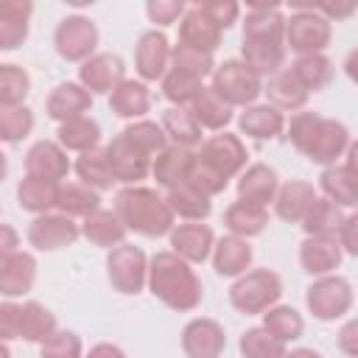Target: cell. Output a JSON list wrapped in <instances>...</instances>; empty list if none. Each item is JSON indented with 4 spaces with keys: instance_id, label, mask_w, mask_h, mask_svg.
I'll return each mask as SVG.
<instances>
[{
    "instance_id": "1",
    "label": "cell",
    "mask_w": 358,
    "mask_h": 358,
    "mask_svg": "<svg viewBox=\"0 0 358 358\" xmlns=\"http://www.w3.org/2000/svg\"><path fill=\"white\" fill-rule=\"evenodd\" d=\"M145 285L162 305H168L171 310H179V313L196 310L201 305V296H204L201 280L193 271V266L185 263L182 257H176L171 249L157 252L148 260Z\"/></svg>"
},
{
    "instance_id": "2",
    "label": "cell",
    "mask_w": 358,
    "mask_h": 358,
    "mask_svg": "<svg viewBox=\"0 0 358 358\" xmlns=\"http://www.w3.org/2000/svg\"><path fill=\"white\" fill-rule=\"evenodd\" d=\"M112 213L120 218L126 232H137L145 238H162L173 229V213L154 187L126 185L115 193Z\"/></svg>"
},
{
    "instance_id": "3",
    "label": "cell",
    "mask_w": 358,
    "mask_h": 358,
    "mask_svg": "<svg viewBox=\"0 0 358 358\" xmlns=\"http://www.w3.org/2000/svg\"><path fill=\"white\" fill-rule=\"evenodd\" d=\"M282 296V280L271 268H249L229 285V302L235 310L255 316L277 305Z\"/></svg>"
},
{
    "instance_id": "4",
    "label": "cell",
    "mask_w": 358,
    "mask_h": 358,
    "mask_svg": "<svg viewBox=\"0 0 358 358\" xmlns=\"http://www.w3.org/2000/svg\"><path fill=\"white\" fill-rule=\"evenodd\" d=\"M227 106H252L263 95V78L255 76L241 59H227L215 64L207 84Z\"/></svg>"
},
{
    "instance_id": "5",
    "label": "cell",
    "mask_w": 358,
    "mask_h": 358,
    "mask_svg": "<svg viewBox=\"0 0 358 358\" xmlns=\"http://www.w3.org/2000/svg\"><path fill=\"white\" fill-rule=\"evenodd\" d=\"M352 282L341 274H324L316 277L305 291V305L319 322H336L350 313L352 308Z\"/></svg>"
},
{
    "instance_id": "6",
    "label": "cell",
    "mask_w": 358,
    "mask_h": 358,
    "mask_svg": "<svg viewBox=\"0 0 358 358\" xmlns=\"http://www.w3.org/2000/svg\"><path fill=\"white\" fill-rule=\"evenodd\" d=\"M333 39V25L316 8H299L285 20L282 45L291 48L296 56L305 53H324Z\"/></svg>"
},
{
    "instance_id": "7",
    "label": "cell",
    "mask_w": 358,
    "mask_h": 358,
    "mask_svg": "<svg viewBox=\"0 0 358 358\" xmlns=\"http://www.w3.org/2000/svg\"><path fill=\"white\" fill-rule=\"evenodd\" d=\"M106 277L117 294H140L148 277V257L134 243H120L106 255Z\"/></svg>"
},
{
    "instance_id": "8",
    "label": "cell",
    "mask_w": 358,
    "mask_h": 358,
    "mask_svg": "<svg viewBox=\"0 0 358 358\" xmlns=\"http://www.w3.org/2000/svg\"><path fill=\"white\" fill-rule=\"evenodd\" d=\"M53 48L64 62H87L98 48V25L84 14L64 17L53 31Z\"/></svg>"
},
{
    "instance_id": "9",
    "label": "cell",
    "mask_w": 358,
    "mask_h": 358,
    "mask_svg": "<svg viewBox=\"0 0 358 358\" xmlns=\"http://www.w3.org/2000/svg\"><path fill=\"white\" fill-rule=\"evenodd\" d=\"M196 157L213 168L218 176H224L227 182L232 176H238L243 168H246V145L238 134H229V131H218L207 140H201V148L196 151Z\"/></svg>"
},
{
    "instance_id": "10",
    "label": "cell",
    "mask_w": 358,
    "mask_h": 358,
    "mask_svg": "<svg viewBox=\"0 0 358 358\" xmlns=\"http://www.w3.org/2000/svg\"><path fill=\"white\" fill-rule=\"evenodd\" d=\"M344 154H347V162L327 165V168L319 173V190L324 193L327 201L338 204L341 210H350V207H355V201H358V168H355L358 145L350 143V148H347Z\"/></svg>"
},
{
    "instance_id": "11",
    "label": "cell",
    "mask_w": 358,
    "mask_h": 358,
    "mask_svg": "<svg viewBox=\"0 0 358 358\" xmlns=\"http://www.w3.org/2000/svg\"><path fill=\"white\" fill-rule=\"evenodd\" d=\"M25 238L36 252H59L64 246H73L81 238V229L73 218L62 213H42V215H34Z\"/></svg>"
},
{
    "instance_id": "12",
    "label": "cell",
    "mask_w": 358,
    "mask_h": 358,
    "mask_svg": "<svg viewBox=\"0 0 358 358\" xmlns=\"http://www.w3.org/2000/svg\"><path fill=\"white\" fill-rule=\"evenodd\" d=\"M126 78V62L117 53H92L78 67V84L90 95H109Z\"/></svg>"
},
{
    "instance_id": "13",
    "label": "cell",
    "mask_w": 358,
    "mask_h": 358,
    "mask_svg": "<svg viewBox=\"0 0 358 358\" xmlns=\"http://www.w3.org/2000/svg\"><path fill=\"white\" fill-rule=\"evenodd\" d=\"M171 67V42L162 31L151 28L145 34H140L137 45H134V70L140 76V81H159Z\"/></svg>"
},
{
    "instance_id": "14",
    "label": "cell",
    "mask_w": 358,
    "mask_h": 358,
    "mask_svg": "<svg viewBox=\"0 0 358 358\" xmlns=\"http://www.w3.org/2000/svg\"><path fill=\"white\" fill-rule=\"evenodd\" d=\"M182 350L187 358H221L227 350V333L215 319L196 316L182 327Z\"/></svg>"
},
{
    "instance_id": "15",
    "label": "cell",
    "mask_w": 358,
    "mask_h": 358,
    "mask_svg": "<svg viewBox=\"0 0 358 358\" xmlns=\"http://www.w3.org/2000/svg\"><path fill=\"white\" fill-rule=\"evenodd\" d=\"M103 151H106L112 179L120 185H137L140 179H145L151 173V159L143 151H137L123 134L112 137V143L103 145Z\"/></svg>"
},
{
    "instance_id": "16",
    "label": "cell",
    "mask_w": 358,
    "mask_h": 358,
    "mask_svg": "<svg viewBox=\"0 0 358 358\" xmlns=\"http://www.w3.org/2000/svg\"><path fill=\"white\" fill-rule=\"evenodd\" d=\"M350 129L341 123V120H336V117H322L319 120V126H316V134H313V140H310V145L305 148V157L310 159V162H319V165H336L341 157H344V151L350 148Z\"/></svg>"
},
{
    "instance_id": "17",
    "label": "cell",
    "mask_w": 358,
    "mask_h": 358,
    "mask_svg": "<svg viewBox=\"0 0 358 358\" xmlns=\"http://www.w3.org/2000/svg\"><path fill=\"white\" fill-rule=\"evenodd\" d=\"M171 238V252L176 257H182L185 263H204L213 252L215 243V232L201 224V221H190V224H173V229L168 232Z\"/></svg>"
},
{
    "instance_id": "18",
    "label": "cell",
    "mask_w": 358,
    "mask_h": 358,
    "mask_svg": "<svg viewBox=\"0 0 358 358\" xmlns=\"http://www.w3.org/2000/svg\"><path fill=\"white\" fill-rule=\"evenodd\" d=\"M70 159L67 151L53 143V140H39L28 148L25 154V176H36V179H48V182H62L70 173Z\"/></svg>"
},
{
    "instance_id": "19",
    "label": "cell",
    "mask_w": 358,
    "mask_h": 358,
    "mask_svg": "<svg viewBox=\"0 0 358 358\" xmlns=\"http://www.w3.org/2000/svg\"><path fill=\"white\" fill-rule=\"evenodd\" d=\"M341 246L336 238L327 235H305V241L299 243V266L310 274V277H324L333 274L341 266Z\"/></svg>"
},
{
    "instance_id": "20",
    "label": "cell",
    "mask_w": 358,
    "mask_h": 358,
    "mask_svg": "<svg viewBox=\"0 0 358 358\" xmlns=\"http://www.w3.org/2000/svg\"><path fill=\"white\" fill-rule=\"evenodd\" d=\"M280 182H277V171L266 162H252L249 168L241 171L238 176V201H246V204H257V207H266L268 201H274V193H277Z\"/></svg>"
},
{
    "instance_id": "21",
    "label": "cell",
    "mask_w": 358,
    "mask_h": 358,
    "mask_svg": "<svg viewBox=\"0 0 358 358\" xmlns=\"http://www.w3.org/2000/svg\"><path fill=\"white\" fill-rule=\"evenodd\" d=\"M319 199L316 187L305 179H291L282 187H277L274 193V213L277 218L288 221V224H302V218L308 215V210L313 207V201Z\"/></svg>"
},
{
    "instance_id": "22",
    "label": "cell",
    "mask_w": 358,
    "mask_h": 358,
    "mask_svg": "<svg viewBox=\"0 0 358 358\" xmlns=\"http://www.w3.org/2000/svg\"><path fill=\"white\" fill-rule=\"evenodd\" d=\"M213 268L218 277H241L243 271H249L252 266V246L246 238H238V235H224L213 243Z\"/></svg>"
},
{
    "instance_id": "23",
    "label": "cell",
    "mask_w": 358,
    "mask_h": 358,
    "mask_svg": "<svg viewBox=\"0 0 358 358\" xmlns=\"http://www.w3.org/2000/svg\"><path fill=\"white\" fill-rule=\"evenodd\" d=\"M36 282V257L31 252H14L0 263V294L6 299L25 296Z\"/></svg>"
},
{
    "instance_id": "24",
    "label": "cell",
    "mask_w": 358,
    "mask_h": 358,
    "mask_svg": "<svg viewBox=\"0 0 358 358\" xmlns=\"http://www.w3.org/2000/svg\"><path fill=\"white\" fill-rule=\"evenodd\" d=\"M31 14V0H0V50H17L28 39Z\"/></svg>"
},
{
    "instance_id": "25",
    "label": "cell",
    "mask_w": 358,
    "mask_h": 358,
    "mask_svg": "<svg viewBox=\"0 0 358 358\" xmlns=\"http://www.w3.org/2000/svg\"><path fill=\"white\" fill-rule=\"evenodd\" d=\"M92 106V95L78 84V81H62L45 101V112L48 117L64 123L70 117H81L87 115Z\"/></svg>"
},
{
    "instance_id": "26",
    "label": "cell",
    "mask_w": 358,
    "mask_h": 358,
    "mask_svg": "<svg viewBox=\"0 0 358 358\" xmlns=\"http://www.w3.org/2000/svg\"><path fill=\"white\" fill-rule=\"evenodd\" d=\"M238 129L241 134L252 137V140H277L285 129V115L268 103H252L241 112L238 117Z\"/></svg>"
},
{
    "instance_id": "27",
    "label": "cell",
    "mask_w": 358,
    "mask_h": 358,
    "mask_svg": "<svg viewBox=\"0 0 358 358\" xmlns=\"http://www.w3.org/2000/svg\"><path fill=\"white\" fill-rule=\"evenodd\" d=\"M193 162V151L190 148H179V145H165L154 159H151V176L157 179L159 187L173 190L179 185H185L187 179V168Z\"/></svg>"
},
{
    "instance_id": "28",
    "label": "cell",
    "mask_w": 358,
    "mask_h": 358,
    "mask_svg": "<svg viewBox=\"0 0 358 358\" xmlns=\"http://www.w3.org/2000/svg\"><path fill=\"white\" fill-rule=\"evenodd\" d=\"M151 106V92L143 81L123 78L112 92H109V109L123 117V120H143V115Z\"/></svg>"
},
{
    "instance_id": "29",
    "label": "cell",
    "mask_w": 358,
    "mask_h": 358,
    "mask_svg": "<svg viewBox=\"0 0 358 358\" xmlns=\"http://www.w3.org/2000/svg\"><path fill=\"white\" fill-rule=\"evenodd\" d=\"M78 229L92 246H101V249H115L126 241V227L120 224V218L112 210H103V207L90 213L87 218H81Z\"/></svg>"
},
{
    "instance_id": "30",
    "label": "cell",
    "mask_w": 358,
    "mask_h": 358,
    "mask_svg": "<svg viewBox=\"0 0 358 358\" xmlns=\"http://www.w3.org/2000/svg\"><path fill=\"white\" fill-rule=\"evenodd\" d=\"M285 17L280 6H249L243 17V39L255 42H282Z\"/></svg>"
},
{
    "instance_id": "31",
    "label": "cell",
    "mask_w": 358,
    "mask_h": 358,
    "mask_svg": "<svg viewBox=\"0 0 358 358\" xmlns=\"http://www.w3.org/2000/svg\"><path fill=\"white\" fill-rule=\"evenodd\" d=\"M221 42V31L193 6V8H185V14L179 17V45H187V48H196V50H204V53H213Z\"/></svg>"
},
{
    "instance_id": "32",
    "label": "cell",
    "mask_w": 358,
    "mask_h": 358,
    "mask_svg": "<svg viewBox=\"0 0 358 358\" xmlns=\"http://www.w3.org/2000/svg\"><path fill=\"white\" fill-rule=\"evenodd\" d=\"M190 115L196 117V123L210 131H227V126L232 123V106H227L207 84H201V90L196 92V98L190 101Z\"/></svg>"
},
{
    "instance_id": "33",
    "label": "cell",
    "mask_w": 358,
    "mask_h": 358,
    "mask_svg": "<svg viewBox=\"0 0 358 358\" xmlns=\"http://www.w3.org/2000/svg\"><path fill=\"white\" fill-rule=\"evenodd\" d=\"M241 62L255 73V76H274L282 70L285 62V45L282 42H255L243 39L241 45Z\"/></svg>"
},
{
    "instance_id": "34",
    "label": "cell",
    "mask_w": 358,
    "mask_h": 358,
    "mask_svg": "<svg viewBox=\"0 0 358 358\" xmlns=\"http://www.w3.org/2000/svg\"><path fill=\"white\" fill-rule=\"evenodd\" d=\"M159 126L165 131V140H171V145L190 148V151L196 145H201V126L196 123V117L190 115L187 106H171V109H165Z\"/></svg>"
},
{
    "instance_id": "35",
    "label": "cell",
    "mask_w": 358,
    "mask_h": 358,
    "mask_svg": "<svg viewBox=\"0 0 358 358\" xmlns=\"http://www.w3.org/2000/svg\"><path fill=\"white\" fill-rule=\"evenodd\" d=\"M56 143H59L64 151L84 154V151H90V148H95V145L101 143V126H98V120H92L90 115L70 117V120L59 123V129H56Z\"/></svg>"
},
{
    "instance_id": "36",
    "label": "cell",
    "mask_w": 358,
    "mask_h": 358,
    "mask_svg": "<svg viewBox=\"0 0 358 358\" xmlns=\"http://www.w3.org/2000/svg\"><path fill=\"white\" fill-rule=\"evenodd\" d=\"M263 92L268 98V106H274L280 112H294L308 103V92L296 84V78L288 73V67L268 76V81L263 84Z\"/></svg>"
},
{
    "instance_id": "37",
    "label": "cell",
    "mask_w": 358,
    "mask_h": 358,
    "mask_svg": "<svg viewBox=\"0 0 358 358\" xmlns=\"http://www.w3.org/2000/svg\"><path fill=\"white\" fill-rule=\"evenodd\" d=\"M56 210L67 218H87L90 213L101 210V193L81 182H62L56 196Z\"/></svg>"
},
{
    "instance_id": "38",
    "label": "cell",
    "mask_w": 358,
    "mask_h": 358,
    "mask_svg": "<svg viewBox=\"0 0 358 358\" xmlns=\"http://www.w3.org/2000/svg\"><path fill=\"white\" fill-rule=\"evenodd\" d=\"M288 73L310 95V92H316V90H322V87L330 84V78H333V62L324 53H305V56H296L294 59V64L288 67Z\"/></svg>"
},
{
    "instance_id": "39",
    "label": "cell",
    "mask_w": 358,
    "mask_h": 358,
    "mask_svg": "<svg viewBox=\"0 0 358 358\" xmlns=\"http://www.w3.org/2000/svg\"><path fill=\"white\" fill-rule=\"evenodd\" d=\"M268 224V210L257 207V204H246V201H232L224 213V227L229 229V235L238 238H255L266 229Z\"/></svg>"
},
{
    "instance_id": "40",
    "label": "cell",
    "mask_w": 358,
    "mask_h": 358,
    "mask_svg": "<svg viewBox=\"0 0 358 358\" xmlns=\"http://www.w3.org/2000/svg\"><path fill=\"white\" fill-rule=\"evenodd\" d=\"M59 185L62 182H48V179H36V176H25L17 185V204L34 215L50 213L56 207V196H59Z\"/></svg>"
},
{
    "instance_id": "41",
    "label": "cell",
    "mask_w": 358,
    "mask_h": 358,
    "mask_svg": "<svg viewBox=\"0 0 358 358\" xmlns=\"http://www.w3.org/2000/svg\"><path fill=\"white\" fill-rule=\"evenodd\" d=\"M73 171H76V176L81 179V185H87V187H92V190H98V193H101V190H109V187L115 185L112 171H109V162H106V151H103L101 145H95V148L78 154Z\"/></svg>"
},
{
    "instance_id": "42",
    "label": "cell",
    "mask_w": 358,
    "mask_h": 358,
    "mask_svg": "<svg viewBox=\"0 0 358 358\" xmlns=\"http://www.w3.org/2000/svg\"><path fill=\"white\" fill-rule=\"evenodd\" d=\"M165 204L173 213V218L179 215L185 221H204L213 213V201L207 196H201L199 190L187 187V185H179V187L168 190L165 193Z\"/></svg>"
},
{
    "instance_id": "43",
    "label": "cell",
    "mask_w": 358,
    "mask_h": 358,
    "mask_svg": "<svg viewBox=\"0 0 358 358\" xmlns=\"http://www.w3.org/2000/svg\"><path fill=\"white\" fill-rule=\"evenodd\" d=\"M56 316L36 299L22 302V322H20V338L31 344H42L56 333Z\"/></svg>"
},
{
    "instance_id": "44",
    "label": "cell",
    "mask_w": 358,
    "mask_h": 358,
    "mask_svg": "<svg viewBox=\"0 0 358 358\" xmlns=\"http://www.w3.org/2000/svg\"><path fill=\"white\" fill-rule=\"evenodd\" d=\"M263 316V330H268L274 338H280L282 344H288V341H296V338H302V330H305V322H302V316H299V310L296 308H291V305H271L268 310H263L260 313Z\"/></svg>"
},
{
    "instance_id": "45",
    "label": "cell",
    "mask_w": 358,
    "mask_h": 358,
    "mask_svg": "<svg viewBox=\"0 0 358 358\" xmlns=\"http://www.w3.org/2000/svg\"><path fill=\"white\" fill-rule=\"evenodd\" d=\"M344 218H347V213L338 204H333L324 196H319L313 201V207L308 210V215L302 218V229H305V235H327V238H336V232H338V227H341Z\"/></svg>"
},
{
    "instance_id": "46",
    "label": "cell",
    "mask_w": 358,
    "mask_h": 358,
    "mask_svg": "<svg viewBox=\"0 0 358 358\" xmlns=\"http://www.w3.org/2000/svg\"><path fill=\"white\" fill-rule=\"evenodd\" d=\"M120 134H123L137 151H143L148 159H154V157L168 145L162 126L154 123V120H145V117H143V120H131Z\"/></svg>"
},
{
    "instance_id": "47",
    "label": "cell",
    "mask_w": 358,
    "mask_h": 358,
    "mask_svg": "<svg viewBox=\"0 0 358 358\" xmlns=\"http://www.w3.org/2000/svg\"><path fill=\"white\" fill-rule=\"evenodd\" d=\"M238 350H241V358H282L285 355V344L263 327H249L241 336Z\"/></svg>"
},
{
    "instance_id": "48",
    "label": "cell",
    "mask_w": 358,
    "mask_h": 358,
    "mask_svg": "<svg viewBox=\"0 0 358 358\" xmlns=\"http://www.w3.org/2000/svg\"><path fill=\"white\" fill-rule=\"evenodd\" d=\"M171 67L204 81L207 76H213L215 62H213V53H204V50H196L187 45H173L171 48Z\"/></svg>"
},
{
    "instance_id": "49",
    "label": "cell",
    "mask_w": 358,
    "mask_h": 358,
    "mask_svg": "<svg viewBox=\"0 0 358 358\" xmlns=\"http://www.w3.org/2000/svg\"><path fill=\"white\" fill-rule=\"evenodd\" d=\"M31 92V78L20 64H0V106H22Z\"/></svg>"
},
{
    "instance_id": "50",
    "label": "cell",
    "mask_w": 358,
    "mask_h": 358,
    "mask_svg": "<svg viewBox=\"0 0 358 358\" xmlns=\"http://www.w3.org/2000/svg\"><path fill=\"white\" fill-rule=\"evenodd\" d=\"M159 84H162L165 101H171L173 106H190V101L196 98V92L201 90L204 81H199V78H193V76H187L182 70L168 67V73L159 78Z\"/></svg>"
},
{
    "instance_id": "51",
    "label": "cell",
    "mask_w": 358,
    "mask_h": 358,
    "mask_svg": "<svg viewBox=\"0 0 358 358\" xmlns=\"http://www.w3.org/2000/svg\"><path fill=\"white\" fill-rule=\"evenodd\" d=\"M34 129V112L22 106H0V143H20Z\"/></svg>"
},
{
    "instance_id": "52",
    "label": "cell",
    "mask_w": 358,
    "mask_h": 358,
    "mask_svg": "<svg viewBox=\"0 0 358 358\" xmlns=\"http://www.w3.org/2000/svg\"><path fill=\"white\" fill-rule=\"evenodd\" d=\"M185 185L187 187H193V190H199L201 196H218L224 187H227V179L224 176H218L213 168H207L199 157H196V151H193V162H190V168H187V179H185Z\"/></svg>"
},
{
    "instance_id": "53",
    "label": "cell",
    "mask_w": 358,
    "mask_h": 358,
    "mask_svg": "<svg viewBox=\"0 0 358 358\" xmlns=\"http://www.w3.org/2000/svg\"><path fill=\"white\" fill-rule=\"evenodd\" d=\"M319 120H322L319 112H296V115H291V120L285 123L282 131H285V137L291 140V145H294L299 154H305V148L310 145Z\"/></svg>"
},
{
    "instance_id": "54",
    "label": "cell",
    "mask_w": 358,
    "mask_h": 358,
    "mask_svg": "<svg viewBox=\"0 0 358 358\" xmlns=\"http://www.w3.org/2000/svg\"><path fill=\"white\" fill-rule=\"evenodd\" d=\"M39 358H84L81 338L73 330H56L48 341L39 344Z\"/></svg>"
},
{
    "instance_id": "55",
    "label": "cell",
    "mask_w": 358,
    "mask_h": 358,
    "mask_svg": "<svg viewBox=\"0 0 358 358\" xmlns=\"http://www.w3.org/2000/svg\"><path fill=\"white\" fill-rule=\"evenodd\" d=\"M218 31H227L232 22H238V14H241V6L235 0H204L196 6Z\"/></svg>"
},
{
    "instance_id": "56",
    "label": "cell",
    "mask_w": 358,
    "mask_h": 358,
    "mask_svg": "<svg viewBox=\"0 0 358 358\" xmlns=\"http://www.w3.org/2000/svg\"><path fill=\"white\" fill-rule=\"evenodd\" d=\"M185 3L182 0H148L145 3V14H148V20L154 22V25H159V28H165V25H173L182 14H185Z\"/></svg>"
},
{
    "instance_id": "57",
    "label": "cell",
    "mask_w": 358,
    "mask_h": 358,
    "mask_svg": "<svg viewBox=\"0 0 358 358\" xmlns=\"http://www.w3.org/2000/svg\"><path fill=\"white\" fill-rule=\"evenodd\" d=\"M20 322H22V305L17 299H3L0 302V341H14L20 338Z\"/></svg>"
},
{
    "instance_id": "58",
    "label": "cell",
    "mask_w": 358,
    "mask_h": 358,
    "mask_svg": "<svg viewBox=\"0 0 358 358\" xmlns=\"http://www.w3.org/2000/svg\"><path fill=\"white\" fill-rule=\"evenodd\" d=\"M355 229H358V215H355V213H347V218L341 221V227H338V232H336V241H338L341 252H347V255H358Z\"/></svg>"
},
{
    "instance_id": "59",
    "label": "cell",
    "mask_w": 358,
    "mask_h": 358,
    "mask_svg": "<svg viewBox=\"0 0 358 358\" xmlns=\"http://www.w3.org/2000/svg\"><path fill=\"white\" fill-rule=\"evenodd\" d=\"M14 252H20V235H17L14 227L0 224V263H3L6 257H11Z\"/></svg>"
},
{
    "instance_id": "60",
    "label": "cell",
    "mask_w": 358,
    "mask_h": 358,
    "mask_svg": "<svg viewBox=\"0 0 358 358\" xmlns=\"http://www.w3.org/2000/svg\"><path fill=\"white\" fill-rule=\"evenodd\" d=\"M355 330H358V324L350 319L344 327H341V333H338V350L347 355V358H355L358 355V347H355Z\"/></svg>"
},
{
    "instance_id": "61",
    "label": "cell",
    "mask_w": 358,
    "mask_h": 358,
    "mask_svg": "<svg viewBox=\"0 0 358 358\" xmlns=\"http://www.w3.org/2000/svg\"><path fill=\"white\" fill-rule=\"evenodd\" d=\"M84 358H126V352L117 347V344H109V341H101L95 347H90V352Z\"/></svg>"
},
{
    "instance_id": "62",
    "label": "cell",
    "mask_w": 358,
    "mask_h": 358,
    "mask_svg": "<svg viewBox=\"0 0 358 358\" xmlns=\"http://www.w3.org/2000/svg\"><path fill=\"white\" fill-rule=\"evenodd\" d=\"M282 358H322V352L313 347H296V350H285Z\"/></svg>"
},
{
    "instance_id": "63",
    "label": "cell",
    "mask_w": 358,
    "mask_h": 358,
    "mask_svg": "<svg viewBox=\"0 0 358 358\" xmlns=\"http://www.w3.org/2000/svg\"><path fill=\"white\" fill-rule=\"evenodd\" d=\"M6 173H8V157H6L3 148H0V182L6 179Z\"/></svg>"
},
{
    "instance_id": "64",
    "label": "cell",
    "mask_w": 358,
    "mask_h": 358,
    "mask_svg": "<svg viewBox=\"0 0 358 358\" xmlns=\"http://www.w3.org/2000/svg\"><path fill=\"white\" fill-rule=\"evenodd\" d=\"M0 358H11V350H8L6 341H0Z\"/></svg>"
}]
</instances>
